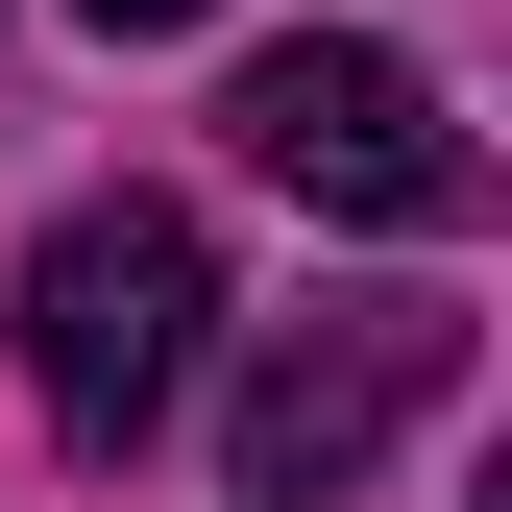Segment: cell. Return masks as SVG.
<instances>
[{"mask_svg": "<svg viewBox=\"0 0 512 512\" xmlns=\"http://www.w3.org/2000/svg\"><path fill=\"white\" fill-rule=\"evenodd\" d=\"M196 342H220V244H196V196H74V220L25 244V391H49L74 464H147L171 391H196Z\"/></svg>", "mask_w": 512, "mask_h": 512, "instance_id": "obj_1", "label": "cell"}, {"mask_svg": "<svg viewBox=\"0 0 512 512\" xmlns=\"http://www.w3.org/2000/svg\"><path fill=\"white\" fill-rule=\"evenodd\" d=\"M244 171H269V196H317V220H391V244H464L488 220V147L464 122H439V74L391 25H293V49H244Z\"/></svg>", "mask_w": 512, "mask_h": 512, "instance_id": "obj_2", "label": "cell"}, {"mask_svg": "<svg viewBox=\"0 0 512 512\" xmlns=\"http://www.w3.org/2000/svg\"><path fill=\"white\" fill-rule=\"evenodd\" d=\"M439 391H464V317H439V293H317V317H269V366H244L220 488H244V512H342Z\"/></svg>", "mask_w": 512, "mask_h": 512, "instance_id": "obj_3", "label": "cell"}, {"mask_svg": "<svg viewBox=\"0 0 512 512\" xmlns=\"http://www.w3.org/2000/svg\"><path fill=\"white\" fill-rule=\"evenodd\" d=\"M74 25H122V49H147V25H220V0H74Z\"/></svg>", "mask_w": 512, "mask_h": 512, "instance_id": "obj_4", "label": "cell"}]
</instances>
